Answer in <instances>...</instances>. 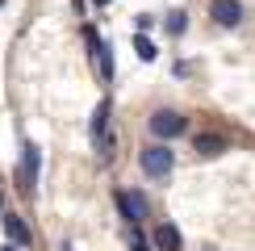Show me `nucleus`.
I'll return each instance as SVG.
<instances>
[{
	"mask_svg": "<svg viewBox=\"0 0 255 251\" xmlns=\"http://www.w3.org/2000/svg\"><path fill=\"white\" fill-rule=\"evenodd\" d=\"M134 25H138V34H146V29H151V25H155V17H146V13H142V17H138V21H134Z\"/></svg>",
	"mask_w": 255,
	"mask_h": 251,
	"instance_id": "obj_14",
	"label": "nucleus"
},
{
	"mask_svg": "<svg viewBox=\"0 0 255 251\" xmlns=\"http://www.w3.org/2000/svg\"><path fill=\"white\" fill-rule=\"evenodd\" d=\"M126 243H130V251H155V247L142 239V230H138V226H126Z\"/></svg>",
	"mask_w": 255,
	"mask_h": 251,
	"instance_id": "obj_13",
	"label": "nucleus"
},
{
	"mask_svg": "<svg viewBox=\"0 0 255 251\" xmlns=\"http://www.w3.org/2000/svg\"><path fill=\"white\" fill-rule=\"evenodd\" d=\"M151 247L155 251H180V230L172 222H155L151 226Z\"/></svg>",
	"mask_w": 255,
	"mask_h": 251,
	"instance_id": "obj_9",
	"label": "nucleus"
},
{
	"mask_svg": "<svg viewBox=\"0 0 255 251\" xmlns=\"http://www.w3.org/2000/svg\"><path fill=\"white\" fill-rule=\"evenodd\" d=\"M38 167H42V151L38 142H21V163H17V188L25 197H34L38 188Z\"/></svg>",
	"mask_w": 255,
	"mask_h": 251,
	"instance_id": "obj_5",
	"label": "nucleus"
},
{
	"mask_svg": "<svg viewBox=\"0 0 255 251\" xmlns=\"http://www.w3.org/2000/svg\"><path fill=\"white\" fill-rule=\"evenodd\" d=\"M76 4H80V8H84V0H76Z\"/></svg>",
	"mask_w": 255,
	"mask_h": 251,
	"instance_id": "obj_18",
	"label": "nucleus"
},
{
	"mask_svg": "<svg viewBox=\"0 0 255 251\" xmlns=\"http://www.w3.org/2000/svg\"><path fill=\"white\" fill-rule=\"evenodd\" d=\"M138 167H142L151 180H167L176 167V151L167 142H146L142 151H138Z\"/></svg>",
	"mask_w": 255,
	"mask_h": 251,
	"instance_id": "obj_1",
	"label": "nucleus"
},
{
	"mask_svg": "<svg viewBox=\"0 0 255 251\" xmlns=\"http://www.w3.org/2000/svg\"><path fill=\"white\" fill-rule=\"evenodd\" d=\"M209 17H214V25H222V29H239L243 17H247V8H243L239 0H214V4H209Z\"/></svg>",
	"mask_w": 255,
	"mask_h": 251,
	"instance_id": "obj_7",
	"label": "nucleus"
},
{
	"mask_svg": "<svg viewBox=\"0 0 255 251\" xmlns=\"http://www.w3.org/2000/svg\"><path fill=\"white\" fill-rule=\"evenodd\" d=\"M92 4H97V8H105V4H113V0H92Z\"/></svg>",
	"mask_w": 255,
	"mask_h": 251,
	"instance_id": "obj_15",
	"label": "nucleus"
},
{
	"mask_svg": "<svg viewBox=\"0 0 255 251\" xmlns=\"http://www.w3.org/2000/svg\"><path fill=\"white\" fill-rule=\"evenodd\" d=\"M59 251H71V247H67V243H63V247H59Z\"/></svg>",
	"mask_w": 255,
	"mask_h": 251,
	"instance_id": "obj_17",
	"label": "nucleus"
},
{
	"mask_svg": "<svg viewBox=\"0 0 255 251\" xmlns=\"http://www.w3.org/2000/svg\"><path fill=\"white\" fill-rule=\"evenodd\" d=\"M163 29H167V34H172V38H180V34H184V29H188V13H184V8H176V13H167Z\"/></svg>",
	"mask_w": 255,
	"mask_h": 251,
	"instance_id": "obj_11",
	"label": "nucleus"
},
{
	"mask_svg": "<svg viewBox=\"0 0 255 251\" xmlns=\"http://www.w3.org/2000/svg\"><path fill=\"white\" fill-rule=\"evenodd\" d=\"M84 42L92 46V63H97V76H101L105 84H113V50H109V42L97 34V25H84Z\"/></svg>",
	"mask_w": 255,
	"mask_h": 251,
	"instance_id": "obj_6",
	"label": "nucleus"
},
{
	"mask_svg": "<svg viewBox=\"0 0 255 251\" xmlns=\"http://www.w3.org/2000/svg\"><path fill=\"white\" fill-rule=\"evenodd\" d=\"M0 226H4V235H8V243H13V247L25 251L29 243H34V235H29V226H25V218H21V214H4V218H0Z\"/></svg>",
	"mask_w": 255,
	"mask_h": 251,
	"instance_id": "obj_8",
	"label": "nucleus"
},
{
	"mask_svg": "<svg viewBox=\"0 0 255 251\" xmlns=\"http://www.w3.org/2000/svg\"><path fill=\"white\" fill-rule=\"evenodd\" d=\"M0 4H4V0H0Z\"/></svg>",
	"mask_w": 255,
	"mask_h": 251,
	"instance_id": "obj_19",
	"label": "nucleus"
},
{
	"mask_svg": "<svg viewBox=\"0 0 255 251\" xmlns=\"http://www.w3.org/2000/svg\"><path fill=\"white\" fill-rule=\"evenodd\" d=\"M109 113H113V105H109V101H101V105H97V113H92V126H88V138H92V146H97L101 159H109L113 146H118V134L109 130Z\"/></svg>",
	"mask_w": 255,
	"mask_h": 251,
	"instance_id": "obj_3",
	"label": "nucleus"
},
{
	"mask_svg": "<svg viewBox=\"0 0 255 251\" xmlns=\"http://www.w3.org/2000/svg\"><path fill=\"white\" fill-rule=\"evenodd\" d=\"M146 130H151V138L167 142V138H180V134L188 130V118L180 109H155L151 118H146Z\"/></svg>",
	"mask_w": 255,
	"mask_h": 251,
	"instance_id": "obj_4",
	"label": "nucleus"
},
{
	"mask_svg": "<svg viewBox=\"0 0 255 251\" xmlns=\"http://www.w3.org/2000/svg\"><path fill=\"white\" fill-rule=\"evenodd\" d=\"M134 55L142 59V63H155V55H159V46H155V42L146 38V34H138V38H134Z\"/></svg>",
	"mask_w": 255,
	"mask_h": 251,
	"instance_id": "obj_12",
	"label": "nucleus"
},
{
	"mask_svg": "<svg viewBox=\"0 0 255 251\" xmlns=\"http://www.w3.org/2000/svg\"><path fill=\"white\" fill-rule=\"evenodd\" d=\"M113 205H118V214L126 218V226L151 222V201H146L138 188H113Z\"/></svg>",
	"mask_w": 255,
	"mask_h": 251,
	"instance_id": "obj_2",
	"label": "nucleus"
},
{
	"mask_svg": "<svg viewBox=\"0 0 255 251\" xmlns=\"http://www.w3.org/2000/svg\"><path fill=\"white\" fill-rule=\"evenodd\" d=\"M193 151L205 155V159H214V155L226 151V138H222V134H197V138H193Z\"/></svg>",
	"mask_w": 255,
	"mask_h": 251,
	"instance_id": "obj_10",
	"label": "nucleus"
},
{
	"mask_svg": "<svg viewBox=\"0 0 255 251\" xmlns=\"http://www.w3.org/2000/svg\"><path fill=\"white\" fill-rule=\"evenodd\" d=\"M0 251H21V247H13V243H8V247H0Z\"/></svg>",
	"mask_w": 255,
	"mask_h": 251,
	"instance_id": "obj_16",
	"label": "nucleus"
}]
</instances>
